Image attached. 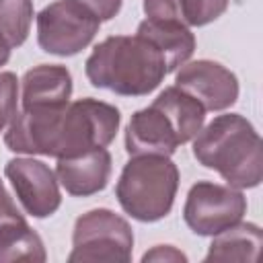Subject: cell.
Returning <instances> with one entry per match:
<instances>
[{"instance_id":"6","label":"cell","mask_w":263,"mask_h":263,"mask_svg":"<svg viewBox=\"0 0 263 263\" xmlns=\"http://www.w3.org/2000/svg\"><path fill=\"white\" fill-rule=\"evenodd\" d=\"M101 21L72 0L45 6L37 16V41L43 51L53 55H74L97 35Z\"/></svg>"},{"instance_id":"17","label":"cell","mask_w":263,"mask_h":263,"mask_svg":"<svg viewBox=\"0 0 263 263\" xmlns=\"http://www.w3.org/2000/svg\"><path fill=\"white\" fill-rule=\"evenodd\" d=\"M154 103L168 113V117L173 119V123L179 129V136H181L183 144L189 142L191 138H195L197 132L201 129L205 109L201 107L199 101H195L191 95H187L179 86L166 88L164 92L158 95V99Z\"/></svg>"},{"instance_id":"10","label":"cell","mask_w":263,"mask_h":263,"mask_svg":"<svg viewBox=\"0 0 263 263\" xmlns=\"http://www.w3.org/2000/svg\"><path fill=\"white\" fill-rule=\"evenodd\" d=\"M183 144L177 125L168 113L152 103L150 107L134 113L125 132V148L132 156L140 154H158L171 156L177 146Z\"/></svg>"},{"instance_id":"11","label":"cell","mask_w":263,"mask_h":263,"mask_svg":"<svg viewBox=\"0 0 263 263\" xmlns=\"http://www.w3.org/2000/svg\"><path fill=\"white\" fill-rule=\"evenodd\" d=\"M0 261H45V249L35 230L14 208L0 181Z\"/></svg>"},{"instance_id":"9","label":"cell","mask_w":263,"mask_h":263,"mask_svg":"<svg viewBox=\"0 0 263 263\" xmlns=\"http://www.w3.org/2000/svg\"><path fill=\"white\" fill-rule=\"evenodd\" d=\"M175 82L181 90L199 101L205 111H222L238 99L236 76L210 60H197L183 66Z\"/></svg>"},{"instance_id":"7","label":"cell","mask_w":263,"mask_h":263,"mask_svg":"<svg viewBox=\"0 0 263 263\" xmlns=\"http://www.w3.org/2000/svg\"><path fill=\"white\" fill-rule=\"evenodd\" d=\"M247 212V199L234 187L216 183H197L191 187L185 201V222L201 236H216L218 232L240 222Z\"/></svg>"},{"instance_id":"12","label":"cell","mask_w":263,"mask_h":263,"mask_svg":"<svg viewBox=\"0 0 263 263\" xmlns=\"http://www.w3.org/2000/svg\"><path fill=\"white\" fill-rule=\"evenodd\" d=\"M58 181L70 195H92L101 191L111 175V156L105 148H97L72 158H58Z\"/></svg>"},{"instance_id":"2","label":"cell","mask_w":263,"mask_h":263,"mask_svg":"<svg viewBox=\"0 0 263 263\" xmlns=\"http://www.w3.org/2000/svg\"><path fill=\"white\" fill-rule=\"evenodd\" d=\"M168 74L162 53L138 33L115 35L95 47L86 60V78L97 88L123 97L152 92Z\"/></svg>"},{"instance_id":"8","label":"cell","mask_w":263,"mask_h":263,"mask_svg":"<svg viewBox=\"0 0 263 263\" xmlns=\"http://www.w3.org/2000/svg\"><path fill=\"white\" fill-rule=\"evenodd\" d=\"M10 179L18 201L27 214L35 218H47L60 208V189L53 171L33 158H12L4 168Z\"/></svg>"},{"instance_id":"21","label":"cell","mask_w":263,"mask_h":263,"mask_svg":"<svg viewBox=\"0 0 263 263\" xmlns=\"http://www.w3.org/2000/svg\"><path fill=\"white\" fill-rule=\"evenodd\" d=\"M144 261H185V255L173 247H156L142 257Z\"/></svg>"},{"instance_id":"4","label":"cell","mask_w":263,"mask_h":263,"mask_svg":"<svg viewBox=\"0 0 263 263\" xmlns=\"http://www.w3.org/2000/svg\"><path fill=\"white\" fill-rule=\"evenodd\" d=\"M177 187L179 171L168 156L140 154L123 166L115 193L132 218L156 222L171 212Z\"/></svg>"},{"instance_id":"13","label":"cell","mask_w":263,"mask_h":263,"mask_svg":"<svg viewBox=\"0 0 263 263\" xmlns=\"http://www.w3.org/2000/svg\"><path fill=\"white\" fill-rule=\"evenodd\" d=\"M72 95V76L64 66H35L23 78V109H60Z\"/></svg>"},{"instance_id":"15","label":"cell","mask_w":263,"mask_h":263,"mask_svg":"<svg viewBox=\"0 0 263 263\" xmlns=\"http://www.w3.org/2000/svg\"><path fill=\"white\" fill-rule=\"evenodd\" d=\"M226 6L228 0H144V12L148 18L177 21L193 27L216 21Z\"/></svg>"},{"instance_id":"1","label":"cell","mask_w":263,"mask_h":263,"mask_svg":"<svg viewBox=\"0 0 263 263\" xmlns=\"http://www.w3.org/2000/svg\"><path fill=\"white\" fill-rule=\"evenodd\" d=\"M119 121L113 105L80 99L60 109H23L12 117L4 142L12 152L72 158L105 148Z\"/></svg>"},{"instance_id":"5","label":"cell","mask_w":263,"mask_h":263,"mask_svg":"<svg viewBox=\"0 0 263 263\" xmlns=\"http://www.w3.org/2000/svg\"><path fill=\"white\" fill-rule=\"evenodd\" d=\"M70 263L78 261H119L132 259L134 232L129 224L111 210H92L74 224Z\"/></svg>"},{"instance_id":"18","label":"cell","mask_w":263,"mask_h":263,"mask_svg":"<svg viewBox=\"0 0 263 263\" xmlns=\"http://www.w3.org/2000/svg\"><path fill=\"white\" fill-rule=\"evenodd\" d=\"M33 21L31 0H0V35L10 47L25 43Z\"/></svg>"},{"instance_id":"16","label":"cell","mask_w":263,"mask_h":263,"mask_svg":"<svg viewBox=\"0 0 263 263\" xmlns=\"http://www.w3.org/2000/svg\"><path fill=\"white\" fill-rule=\"evenodd\" d=\"M263 247V234L257 224H234L216 234L205 261H257Z\"/></svg>"},{"instance_id":"3","label":"cell","mask_w":263,"mask_h":263,"mask_svg":"<svg viewBox=\"0 0 263 263\" xmlns=\"http://www.w3.org/2000/svg\"><path fill=\"white\" fill-rule=\"evenodd\" d=\"M193 156L218 171L234 189L257 187L263 177L261 138L245 117L230 113L216 117L199 129L193 142Z\"/></svg>"},{"instance_id":"19","label":"cell","mask_w":263,"mask_h":263,"mask_svg":"<svg viewBox=\"0 0 263 263\" xmlns=\"http://www.w3.org/2000/svg\"><path fill=\"white\" fill-rule=\"evenodd\" d=\"M16 99H18L16 76L10 72H2L0 74V132L16 115Z\"/></svg>"},{"instance_id":"14","label":"cell","mask_w":263,"mask_h":263,"mask_svg":"<svg viewBox=\"0 0 263 263\" xmlns=\"http://www.w3.org/2000/svg\"><path fill=\"white\" fill-rule=\"evenodd\" d=\"M138 35L148 39L162 53L168 72L185 64L195 49L193 33L187 29V25H181L177 21L146 18L144 23H140Z\"/></svg>"},{"instance_id":"20","label":"cell","mask_w":263,"mask_h":263,"mask_svg":"<svg viewBox=\"0 0 263 263\" xmlns=\"http://www.w3.org/2000/svg\"><path fill=\"white\" fill-rule=\"evenodd\" d=\"M80 6H84L88 12H92L99 21H109L113 18L119 8H121V0H72Z\"/></svg>"},{"instance_id":"22","label":"cell","mask_w":263,"mask_h":263,"mask_svg":"<svg viewBox=\"0 0 263 263\" xmlns=\"http://www.w3.org/2000/svg\"><path fill=\"white\" fill-rule=\"evenodd\" d=\"M10 58V45L4 41V37L0 35V66H4Z\"/></svg>"}]
</instances>
